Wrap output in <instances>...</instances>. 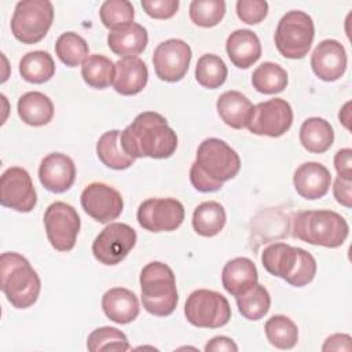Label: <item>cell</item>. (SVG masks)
Returning a JSON list of instances; mask_svg holds the SVG:
<instances>
[{
    "label": "cell",
    "mask_w": 352,
    "mask_h": 352,
    "mask_svg": "<svg viewBox=\"0 0 352 352\" xmlns=\"http://www.w3.org/2000/svg\"><path fill=\"white\" fill-rule=\"evenodd\" d=\"M124 151L132 158H169L177 148L176 132L164 116L143 111L120 133Z\"/></svg>",
    "instance_id": "obj_1"
},
{
    "label": "cell",
    "mask_w": 352,
    "mask_h": 352,
    "mask_svg": "<svg viewBox=\"0 0 352 352\" xmlns=\"http://www.w3.org/2000/svg\"><path fill=\"white\" fill-rule=\"evenodd\" d=\"M241 169V158L234 148L217 138L205 139L190 168V182L201 192L219 191Z\"/></svg>",
    "instance_id": "obj_2"
},
{
    "label": "cell",
    "mask_w": 352,
    "mask_h": 352,
    "mask_svg": "<svg viewBox=\"0 0 352 352\" xmlns=\"http://www.w3.org/2000/svg\"><path fill=\"white\" fill-rule=\"evenodd\" d=\"M348 234L346 220L333 210H301L292 219L293 238L309 245L334 249L345 242Z\"/></svg>",
    "instance_id": "obj_3"
},
{
    "label": "cell",
    "mask_w": 352,
    "mask_h": 352,
    "mask_svg": "<svg viewBox=\"0 0 352 352\" xmlns=\"http://www.w3.org/2000/svg\"><path fill=\"white\" fill-rule=\"evenodd\" d=\"M0 287L14 308L25 309L37 301L41 280L22 254L6 252L0 256Z\"/></svg>",
    "instance_id": "obj_4"
},
{
    "label": "cell",
    "mask_w": 352,
    "mask_h": 352,
    "mask_svg": "<svg viewBox=\"0 0 352 352\" xmlns=\"http://www.w3.org/2000/svg\"><path fill=\"white\" fill-rule=\"evenodd\" d=\"M261 263L267 272L285 279L294 287L311 283L316 275L315 257L301 248L283 242L268 245L261 253Z\"/></svg>",
    "instance_id": "obj_5"
},
{
    "label": "cell",
    "mask_w": 352,
    "mask_h": 352,
    "mask_svg": "<svg viewBox=\"0 0 352 352\" xmlns=\"http://www.w3.org/2000/svg\"><path fill=\"white\" fill-rule=\"evenodd\" d=\"M140 289L143 308L154 316H168L176 309L179 296L172 268L161 261H151L142 268Z\"/></svg>",
    "instance_id": "obj_6"
},
{
    "label": "cell",
    "mask_w": 352,
    "mask_h": 352,
    "mask_svg": "<svg viewBox=\"0 0 352 352\" xmlns=\"http://www.w3.org/2000/svg\"><path fill=\"white\" fill-rule=\"evenodd\" d=\"M315 37L312 18L300 10L286 12L278 22L275 30V45L279 54L287 59H302Z\"/></svg>",
    "instance_id": "obj_7"
},
{
    "label": "cell",
    "mask_w": 352,
    "mask_h": 352,
    "mask_svg": "<svg viewBox=\"0 0 352 352\" xmlns=\"http://www.w3.org/2000/svg\"><path fill=\"white\" fill-rule=\"evenodd\" d=\"M54 21V6L48 0L18 1L11 18V32L23 44H36L48 33Z\"/></svg>",
    "instance_id": "obj_8"
},
{
    "label": "cell",
    "mask_w": 352,
    "mask_h": 352,
    "mask_svg": "<svg viewBox=\"0 0 352 352\" xmlns=\"http://www.w3.org/2000/svg\"><path fill=\"white\" fill-rule=\"evenodd\" d=\"M186 319L195 327L219 329L231 319L228 300L214 290H194L184 304Z\"/></svg>",
    "instance_id": "obj_9"
},
{
    "label": "cell",
    "mask_w": 352,
    "mask_h": 352,
    "mask_svg": "<svg viewBox=\"0 0 352 352\" xmlns=\"http://www.w3.org/2000/svg\"><path fill=\"white\" fill-rule=\"evenodd\" d=\"M44 227L51 246L58 252H70L77 241L81 220L77 210L62 201L52 202L44 212Z\"/></svg>",
    "instance_id": "obj_10"
},
{
    "label": "cell",
    "mask_w": 352,
    "mask_h": 352,
    "mask_svg": "<svg viewBox=\"0 0 352 352\" xmlns=\"http://www.w3.org/2000/svg\"><path fill=\"white\" fill-rule=\"evenodd\" d=\"M293 124V110L289 102L274 98L253 106L246 128L258 136L279 138L285 135Z\"/></svg>",
    "instance_id": "obj_11"
},
{
    "label": "cell",
    "mask_w": 352,
    "mask_h": 352,
    "mask_svg": "<svg viewBox=\"0 0 352 352\" xmlns=\"http://www.w3.org/2000/svg\"><path fill=\"white\" fill-rule=\"evenodd\" d=\"M136 231L125 223H110L92 242L94 257L104 265L121 263L136 243Z\"/></svg>",
    "instance_id": "obj_12"
},
{
    "label": "cell",
    "mask_w": 352,
    "mask_h": 352,
    "mask_svg": "<svg viewBox=\"0 0 352 352\" xmlns=\"http://www.w3.org/2000/svg\"><path fill=\"white\" fill-rule=\"evenodd\" d=\"M138 223L150 232H169L184 220V206L175 198H148L138 208Z\"/></svg>",
    "instance_id": "obj_13"
},
{
    "label": "cell",
    "mask_w": 352,
    "mask_h": 352,
    "mask_svg": "<svg viewBox=\"0 0 352 352\" xmlns=\"http://www.w3.org/2000/svg\"><path fill=\"white\" fill-rule=\"evenodd\" d=\"M0 204L22 213L33 210L37 204V192L26 169L11 166L3 172L0 177Z\"/></svg>",
    "instance_id": "obj_14"
},
{
    "label": "cell",
    "mask_w": 352,
    "mask_h": 352,
    "mask_svg": "<svg viewBox=\"0 0 352 352\" xmlns=\"http://www.w3.org/2000/svg\"><path fill=\"white\" fill-rule=\"evenodd\" d=\"M191 48L180 38H169L160 43L153 52V65L160 80L168 82L180 81L191 62Z\"/></svg>",
    "instance_id": "obj_15"
},
{
    "label": "cell",
    "mask_w": 352,
    "mask_h": 352,
    "mask_svg": "<svg viewBox=\"0 0 352 352\" xmlns=\"http://www.w3.org/2000/svg\"><path fill=\"white\" fill-rule=\"evenodd\" d=\"M80 201L84 212L102 224L116 220L124 209L121 194L114 187L99 182L88 184L82 190Z\"/></svg>",
    "instance_id": "obj_16"
},
{
    "label": "cell",
    "mask_w": 352,
    "mask_h": 352,
    "mask_svg": "<svg viewBox=\"0 0 352 352\" xmlns=\"http://www.w3.org/2000/svg\"><path fill=\"white\" fill-rule=\"evenodd\" d=\"M346 63L348 58L345 48L334 38L320 41L311 55V67L314 73L327 82L341 78L346 70Z\"/></svg>",
    "instance_id": "obj_17"
},
{
    "label": "cell",
    "mask_w": 352,
    "mask_h": 352,
    "mask_svg": "<svg viewBox=\"0 0 352 352\" xmlns=\"http://www.w3.org/2000/svg\"><path fill=\"white\" fill-rule=\"evenodd\" d=\"M38 179L45 190L55 194L65 192L76 180V165L69 155L51 153L40 162Z\"/></svg>",
    "instance_id": "obj_18"
},
{
    "label": "cell",
    "mask_w": 352,
    "mask_h": 352,
    "mask_svg": "<svg viewBox=\"0 0 352 352\" xmlns=\"http://www.w3.org/2000/svg\"><path fill=\"white\" fill-rule=\"evenodd\" d=\"M293 184L300 197L314 201L327 194L331 184V175L320 162L308 161L294 170Z\"/></svg>",
    "instance_id": "obj_19"
},
{
    "label": "cell",
    "mask_w": 352,
    "mask_h": 352,
    "mask_svg": "<svg viewBox=\"0 0 352 352\" xmlns=\"http://www.w3.org/2000/svg\"><path fill=\"white\" fill-rule=\"evenodd\" d=\"M148 80L146 63L138 56H125L116 62V77L113 87L116 92L131 96L143 91Z\"/></svg>",
    "instance_id": "obj_20"
},
{
    "label": "cell",
    "mask_w": 352,
    "mask_h": 352,
    "mask_svg": "<svg viewBox=\"0 0 352 352\" xmlns=\"http://www.w3.org/2000/svg\"><path fill=\"white\" fill-rule=\"evenodd\" d=\"M226 51L234 66L248 69L260 59L261 43L254 32L238 29L227 37Z\"/></svg>",
    "instance_id": "obj_21"
},
{
    "label": "cell",
    "mask_w": 352,
    "mask_h": 352,
    "mask_svg": "<svg viewBox=\"0 0 352 352\" xmlns=\"http://www.w3.org/2000/svg\"><path fill=\"white\" fill-rule=\"evenodd\" d=\"M102 309L110 320L118 324L133 322L140 311L136 294L125 287L109 289L102 297Z\"/></svg>",
    "instance_id": "obj_22"
},
{
    "label": "cell",
    "mask_w": 352,
    "mask_h": 352,
    "mask_svg": "<svg viewBox=\"0 0 352 352\" xmlns=\"http://www.w3.org/2000/svg\"><path fill=\"white\" fill-rule=\"evenodd\" d=\"M258 280L254 263L248 257H235L226 263L221 271L223 287L234 297L243 294Z\"/></svg>",
    "instance_id": "obj_23"
},
{
    "label": "cell",
    "mask_w": 352,
    "mask_h": 352,
    "mask_svg": "<svg viewBox=\"0 0 352 352\" xmlns=\"http://www.w3.org/2000/svg\"><path fill=\"white\" fill-rule=\"evenodd\" d=\"M148 43V34L146 28L139 23H129L120 29L110 30L107 36L109 48L122 58L136 56L142 54Z\"/></svg>",
    "instance_id": "obj_24"
},
{
    "label": "cell",
    "mask_w": 352,
    "mask_h": 352,
    "mask_svg": "<svg viewBox=\"0 0 352 352\" xmlns=\"http://www.w3.org/2000/svg\"><path fill=\"white\" fill-rule=\"evenodd\" d=\"M216 109L226 125L234 129H242L246 128L253 104L242 92L226 91L219 96Z\"/></svg>",
    "instance_id": "obj_25"
},
{
    "label": "cell",
    "mask_w": 352,
    "mask_h": 352,
    "mask_svg": "<svg viewBox=\"0 0 352 352\" xmlns=\"http://www.w3.org/2000/svg\"><path fill=\"white\" fill-rule=\"evenodd\" d=\"M16 110L19 118L30 126L47 125L54 117L52 100L38 91L23 94L18 99Z\"/></svg>",
    "instance_id": "obj_26"
},
{
    "label": "cell",
    "mask_w": 352,
    "mask_h": 352,
    "mask_svg": "<svg viewBox=\"0 0 352 352\" xmlns=\"http://www.w3.org/2000/svg\"><path fill=\"white\" fill-rule=\"evenodd\" d=\"M300 142L307 151L322 154L327 151L334 142L333 126L324 118L309 117L300 128Z\"/></svg>",
    "instance_id": "obj_27"
},
{
    "label": "cell",
    "mask_w": 352,
    "mask_h": 352,
    "mask_svg": "<svg viewBox=\"0 0 352 352\" xmlns=\"http://www.w3.org/2000/svg\"><path fill=\"white\" fill-rule=\"evenodd\" d=\"M120 131L111 129L104 132L96 142L98 158L110 169L124 170L133 165L135 158L128 155L120 140Z\"/></svg>",
    "instance_id": "obj_28"
},
{
    "label": "cell",
    "mask_w": 352,
    "mask_h": 352,
    "mask_svg": "<svg viewBox=\"0 0 352 352\" xmlns=\"http://www.w3.org/2000/svg\"><path fill=\"white\" fill-rule=\"evenodd\" d=\"M227 214L221 204L206 201L199 204L192 213V228L201 236H214L226 226Z\"/></svg>",
    "instance_id": "obj_29"
},
{
    "label": "cell",
    "mask_w": 352,
    "mask_h": 352,
    "mask_svg": "<svg viewBox=\"0 0 352 352\" xmlns=\"http://www.w3.org/2000/svg\"><path fill=\"white\" fill-rule=\"evenodd\" d=\"M82 80L92 88L104 89L110 87L116 77V63L100 54L88 55L81 65Z\"/></svg>",
    "instance_id": "obj_30"
},
{
    "label": "cell",
    "mask_w": 352,
    "mask_h": 352,
    "mask_svg": "<svg viewBox=\"0 0 352 352\" xmlns=\"http://www.w3.org/2000/svg\"><path fill=\"white\" fill-rule=\"evenodd\" d=\"M22 78L32 84H43L55 74V63L47 51H32L22 56L19 62Z\"/></svg>",
    "instance_id": "obj_31"
},
{
    "label": "cell",
    "mask_w": 352,
    "mask_h": 352,
    "mask_svg": "<svg viewBox=\"0 0 352 352\" xmlns=\"http://www.w3.org/2000/svg\"><path fill=\"white\" fill-rule=\"evenodd\" d=\"M252 85L260 94H279L287 85V73L278 63L263 62L252 74Z\"/></svg>",
    "instance_id": "obj_32"
},
{
    "label": "cell",
    "mask_w": 352,
    "mask_h": 352,
    "mask_svg": "<svg viewBox=\"0 0 352 352\" xmlns=\"http://www.w3.org/2000/svg\"><path fill=\"white\" fill-rule=\"evenodd\" d=\"M235 298L239 314L248 320H260L271 307V296L260 283H254L249 290Z\"/></svg>",
    "instance_id": "obj_33"
},
{
    "label": "cell",
    "mask_w": 352,
    "mask_h": 352,
    "mask_svg": "<svg viewBox=\"0 0 352 352\" xmlns=\"http://www.w3.org/2000/svg\"><path fill=\"white\" fill-rule=\"evenodd\" d=\"M267 340L278 349H292L298 341L296 323L285 315H274L264 324Z\"/></svg>",
    "instance_id": "obj_34"
},
{
    "label": "cell",
    "mask_w": 352,
    "mask_h": 352,
    "mask_svg": "<svg viewBox=\"0 0 352 352\" xmlns=\"http://www.w3.org/2000/svg\"><path fill=\"white\" fill-rule=\"evenodd\" d=\"M227 66L224 60L216 54L202 55L195 66V80L199 85L208 89L221 87L227 80Z\"/></svg>",
    "instance_id": "obj_35"
},
{
    "label": "cell",
    "mask_w": 352,
    "mask_h": 352,
    "mask_svg": "<svg viewBox=\"0 0 352 352\" xmlns=\"http://www.w3.org/2000/svg\"><path fill=\"white\" fill-rule=\"evenodd\" d=\"M55 52L62 63L69 67H76L88 58L87 41L74 32L62 33L55 43Z\"/></svg>",
    "instance_id": "obj_36"
},
{
    "label": "cell",
    "mask_w": 352,
    "mask_h": 352,
    "mask_svg": "<svg viewBox=\"0 0 352 352\" xmlns=\"http://www.w3.org/2000/svg\"><path fill=\"white\" fill-rule=\"evenodd\" d=\"M87 348L91 352L99 351H129L131 345L128 342L126 336L110 326H103L95 329L87 338Z\"/></svg>",
    "instance_id": "obj_37"
},
{
    "label": "cell",
    "mask_w": 352,
    "mask_h": 352,
    "mask_svg": "<svg viewBox=\"0 0 352 352\" xmlns=\"http://www.w3.org/2000/svg\"><path fill=\"white\" fill-rule=\"evenodd\" d=\"M190 19L201 28H213L226 15V1L223 0H192L190 3Z\"/></svg>",
    "instance_id": "obj_38"
},
{
    "label": "cell",
    "mask_w": 352,
    "mask_h": 352,
    "mask_svg": "<svg viewBox=\"0 0 352 352\" xmlns=\"http://www.w3.org/2000/svg\"><path fill=\"white\" fill-rule=\"evenodd\" d=\"M99 15L104 28L116 30L133 22L135 8L128 0H107L100 6Z\"/></svg>",
    "instance_id": "obj_39"
},
{
    "label": "cell",
    "mask_w": 352,
    "mask_h": 352,
    "mask_svg": "<svg viewBox=\"0 0 352 352\" xmlns=\"http://www.w3.org/2000/svg\"><path fill=\"white\" fill-rule=\"evenodd\" d=\"M268 14V3L265 0H238L236 15L248 25L260 23Z\"/></svg>",
    "instance_id": "obj_40"
},
{
    "label": "cell",
    "mask_w": 352,
    "mask_h": 352,
    "mask_svg": "<svg viewBox=\"0 0 352 352\" xmlns=\"http://www.w3.org/2000/svg\"><path fill=\"white\" fill-rule=\"evenodd\" d=\"M179 0H142L146 14L155 19H169L179 10Z\"/></svg>",
    "instance_id": "obj_41"
},
{
    "label": "cell",
    "mask_w": 352,
    "mask_h": 352,
    "mask_svg": "<svg viewBox=\"0 0 352 352\" xmlns=\"http://www.w3.org/2000/svg\"><path fill=\"white\" fill-rule=\"evenodd\" d=\"M334 168L338 177L344 180H352V150L341 148L334 155Z\"/></svg>",
    "instance_id": "obj_42"
},
{
    "label": "cell",
    "mask_w": 352,
    "mask_h": 352,
    "mask_svg": "<svg viewBox=\"0 0 352 352\" xmlns=\"http://www.w3.org/2000/svg\"><path fill=\"white\" fill-rule=\"evenodd\" d=\"M333 194L338 204L345 208L352 206V180H344L337 177L333 184Z\"/></svg>",
    "instance_id": "obj_43"
},
{
    "label": "cell",
    "mask_w": 352,
    "mask_h": 352,
    "mask_svg": "<svg viewBox=\"0 0 352 352\" xmlns=\"http://www.w3.org/2000/svg\"><path fill=\"white\" fill-rule=\"evenodd\" d=\"M351 336L348 334H333L330 337L326 338L323 346H322V351H346L349 352L352 349V345H351Z\"/></svg>",
    "instance_id": "obj_44"
},
{
    "label": "cell",
    "mask_w": 352,
    "mask_h": 352,
    "mask_svg": "<svg viewBox=\"0 0 352 352\" xmlns=\"http://www.w3.org/2000/svg\"><path fill=\"white\" fill-rule=\"evenodd\" d=\"M205 351L206 352H212V351H228V352H236L238 346L234 342V340L226 337V336H216L212 340L208 341V344L205 345Z\"/></svg>",
    "instance_id": "obj_45"
},
{
    "label": "cell",
    "mask_w": 352,
    "mask_h": 352,
    "mask_svg": "<svg viewBox=\"0 0 352 352\" xmlns=\"http://www.w3.org/2000/svg\"><path fill=\"white\" fill-rule=\"evenodd\" d=\"M349 106H351V102H346L344 104V107L340 110V114H338V118L340 121L344 124V126L346 129H349V121H351V111H349Z\"/></svg>",
    "instance_id": "obj_46"
}]
</instances>
